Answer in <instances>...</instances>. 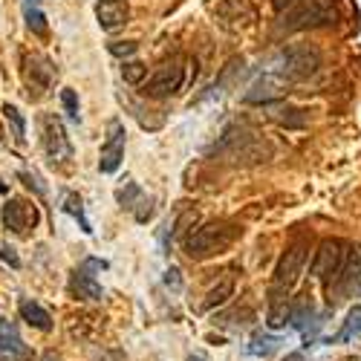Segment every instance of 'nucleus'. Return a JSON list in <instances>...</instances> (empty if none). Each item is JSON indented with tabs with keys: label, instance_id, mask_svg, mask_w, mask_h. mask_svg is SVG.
<instances>
[{
	"label": "nucleus",
	"instance_id": "nucleus-22",
	"mask_svg": "<svg viewBox=\"0 0 361 361\" xmlns=\"http://www.w3.org/2000/svg\"><path fill=\"white\" fill-rule=\"evenodd\" d=\"M116 200H118V205H122V208H133V202L142 200V191H139L136 183H128L125 188H118V191H116Z\"/></svg>",
	"mask_w": 361,
	"mask_h": 361
},
{
	"label": "nucleus",
	"instance_id": "nucleus-13",
	"mask_svg": "<svg viewBox=\"0 0 361 361\" xmlns=\"http://www.w3.org/2000/svg\"><path fill=\"white\" fill-rule=\"evenodd\" d=\"M93 269H90V263H84L81 269H75L73 272V278H70V289L81 298V300H102L104 298V289H102V283L90 275Z\"/></svg>",
	"mask_w": 361,
	"mask_h": 361
},
{
	"label": "nucleus",
	"instance_id": "nucleus-1",
	"mask_svg": "<svg viewBox=\"0 0 361 361\" xmlns=\"http://www.w3.org/2000/svg\"><path fill=\"white\" fill-rule=\"evenodd\" d=\"M240 234H243V231H240L237 226H231V223H208V226H202V228L188 234L185 252H188L191 260L214 257V255L226 252Z\"/></svg>",
	"mask_w": 361,
	"mask_h": 361
},
{
	"label": "nucleus",
	"instance_id": "nucleus-31",
	"mask_svg": "<svg viewBox=\"0 0 361 361\" xmlns=\"http://www.w3.org/2000/svg\"><path fill=\"white\" fill-rule=\"evenodd\" d=\"M6 191V183H4V179H0V194H4Z\"/></svg>",
	"mask_w": 361,
	"mask_h": 361
},
{
	"label": "nucleus",
	"instance_id": "nucleus-19",
	"mask_svg": "<svg viewBox=\"0 0 361 361\" xmlns=\"http://www.w3.org/2000/svg\"><path fill=\"white\" fill-rule=\"evenodd\" d=\"M64 208H67V212H70V214H73V217H75V220L81 223V231L93 234V226H90V220L84 217V202H81V197L70 194V197H67V205H64Z\"/></svg>",
	"mask_w": 361,
	"mask_h": 361
},
{
	"label": "nucleus",
	"instance_id": "nucleus-5",
	"mask_svg": "<svg viewBox=\"0 0 361 361\" xmlns=\"http://www.w3.org/2000/svg\"><path fill=\"white\" fill-rule=\"evenodd\" d=\"M183 81H185V61L183 58H171V61H165L154 75L145 81L142 93L150 96V99H168V96L179 93Z\"/></svg>",
	"mask_w": 361,
	"mask_h": 361
},
{
	"label": "nucleus",
	"instance_id": "nucleus-28",
	"mask_svg": "<svg viewBox=\"0 0 361 361\" xmlns=\"http://www.w3.org/2000/svg\"><path fill=\"white\" fill-rule=\"evenodd\" d=\"M4 260H6L9 266H15V269L20 266V257L15 255V249H12V246H4Z\"/></svg>",
	"mask_w": 361,
	"mask_h": 361
},
{
	"label": "nucleus",
	"instance_id": "nucleus-24",
	"mask_svg": "<svg viewBox=\"0 0 361 361\" xmlns=\"http://www.w3.org/2000/svg\"><path fill=\"white\" fill-rule=\"evenodd\" d=\"M145 73H147V67H145V64H139V61H130V64H125V67H122V75H125V81H128V84H139V81L145 78Z\"/></svg>",
	"mask_w": 361,
	"mask_h": 361
},
{
	"label": "nucleus",
	"instance_id": "nucleus-14",
	"mask_svg": "<svg viewBox=\"0 0 361 361\" xmlns=\"http://www.w3.org/2000/svg\"><path fill=\"white\" fill-rule=\"evenodd\" d=\"M0 353L15 358V361H26L29 355H32V353H29V347L23 344V338L18 336L15 324H9L4 318H0Z\"/></svg>",
	"mask_w": 361,
	"mask_h": 361
},
{
	"label": "nucleus",
	"instance_id": "nucleus-10",
	"mask_svg": "<svg viewBox=\"0 0 361 361\" xmlns=\"http://www.w3.org/2000/svg\"><path fill=\"white\" fill-rule=\"evenodd\" d=\"M125 159V125L113 122L110 125V136L102 145V157H99V171L102 173H116L118 165Z\"/></svg>",
	"mask_w": 361,
	"mask_h": 361
},
{
	"label": "nucleus",
	"instance_id": "nucleus-11",
	"mask_svg": "<svg viewBox=\"0 0 361 361\" xmlns=\"http://www.w3.org/2000/svg\"><path fill=\"white\" fill-rule=\"evenodd\" d=\"M52 81H55L52 61H47V58H41V55L26 58V84L32 87L29 90V96H44L47 90L52 87Z\"/></svg>",
	"mask_w": 361,
	"mask_h": 361
},
{
	"label": "nucleus",
	"instance_id": "nucleus-30",
	"mask_svg": "<svg viewBox=\"0 0 361 361\" xmlns=\"http://www.w3.org/2000/svg\"><path fill=\"white\" fill-rule=\"evenodd\" d=\"M286 361H304V355H300V353H292V355H286Z\"/></svg>",
	"mask_w": 361,
	"mask_h": 361
},
{
	"label": "nucleus",
	"instance_id": "nucleus-25",
	"mask_svg": "<svg viewBox=\"0 0 361 361\" xmlns=\"http://www.w3.org/2000/svg\"><path fill=\"white\" fill-rule=\"evenodd\" d=\"M26 26L32 29V32H38V35L47 32V20H44V15L38 9H26Z\"/></svg>",
	"mask_w": 361,
	"mask_h": 361
},
{
	"label": "nucleus",
	"instance_id": "nucleus-7",
	"mask_svg": "<svg viewBox=\"0 0 361 361\" xmlns=\"http://www.w3.org/2000/svg\"><path fill=\"white\" fill-rule=\"evenodd\" d=\"M361 278V246H350L347 252H344V257H341V266H338V272L333 275V281L326 283V292H329V298H341V295H347L353 286H355V281Z\"/></svg>",
	"mask_w": 361,
	"mask_h": 361
},
{
	"label": "nucleus",
	"instance_id": "nucleus-9",
	"mask_svg": "<svg viewBox=\"0 0 361 361\" xmlns=\"http://www.w3.org/2000/svg\"><path fill=\"white\" fill-rule=\"evenodd\" d=\"M341 249H344V246L338 243V240H324V243L318 246V252H315V260H312V266H310V272H312L318 281L329 283V281H333V275L338 272V266H341V257H344Z\"/></svg>",
	"mask_w": 361,
	"mask_h": 361
},
{
	"label": "nucleus",
	"instance_id": "nucleus-32",
	"mask_svg": "<svg viewBox=\"0 0 361 361\" xmlns=\"http://www.w3.org/2000/svg\"><path fill=\"white\" fill-rule=\"evenodd\" d=\"M188 361H202V358L200 355H188Z\"/></svg>",
	"mask_w": 361,
	"mask_h": 361
},
{
	"label": "nucleus",
	"instance_id": "nucleus-12",
	"mask_svg": "<svg viewBox=\"0 0 361 361\" xmlns=\"http://www.w3.org/2000/svg\"><path fill=\"white\" fill-rule=\"evenodd\" d=\"M130 18V6L125 0H99L96 4V20L104 32H116V29H122Z\"/></svg>",
	"mask_w": 361,
	"mask_h": 361
},
{
	"label": "nucleus",
	"instance_id": "nucleus-26",
	"mask_svg": "<svg viewBox=\"0 0 361 361\" xmlns=\"http://www.w3.org/2000/svg\"><path fill=\"white\" fill-rule=\"evenodd\" d=\"M136 49H139V44H133V41H118V44H110V52H113V55H118V58L133 55Z\"/></svg>",
	"mask_w": 361,
	"mask_h": 361
},
{
	"label": "nucleus",
	"instance_id": "nucleus-29",
	"mask_svg": "<svg viewBox=\"0 0 361 361\" xmlns=\"http://www.w3.org/2000/svg\"><path fill=\"white\" fill-rule=\"evenodd\" d=\"M289 4H295V0H275V9L283 12V6H289Z\"/></svg>",
	"mask_w": 361,
	"mask_h": 361
},
{
	"label": "nucleus",
	"instance_id": "nucleus-33",
	"mask_svg": "<svg viewBox=\"0 0 361 361\" xmlns=\"http://www.w3.org/2000/svg\"><path fill=\"white\" fill-rule=\"evenodd\" d=\"M47 361H55V358H47Z\"/></svg>",
	"mask_w": 361,
	"mask_h": 361
},
{
	"label": "nucleus",
	"instance_id": "nucleus-4",
	"mask_svg": "<svg viewBox=\"0 0 361 361\" xmlns=\"http://www.w3.org/2000/svg\"><path fill=\"white\" fill-rule=\"evenodd\" d=\"M307 263V243H295L278 263L275 278H272V289H269V300H286L289 289L298 283L300 269Z\"/></svg>",
	"mask_w": 361,
	"mask_h": 361
},
{
	"label": "nucleus",
	"instance_id": "nucleus-6",
	"mask_svg": "<svg viewBox=\"0 0 361 361\" xmlns=\"http://www.w3.org/2000/svg\"><path fill=\"white\" fill-rule=\"evenodd\" d=\"M41 128H44V150H47V159L55 162H67L73 159V145L67 139V130L61 125L58 116H44L41 118Z\"/></svg>",
	"mask_w": 361,
	"mask_h": 361
},
{
	"label": "nucleus",
	"instance_id": "nucleus-20",
	"mask_svg": "<svg viewBox=\"0 0 361 361\" xmlns=\"http://www.w3.org/2000/svg\"><path fill=\"white\" fill-rule=\"evenodd\" d=\"M4 113H6L9 122H12L15 139H18V142H23V139H26V122H23V113H20L15 104H6V107H4Z\"/></svg>",
	"mask_w": 361,
	"mask_h": 361
},
{
	"label": "nucleus",
	"instance_id": "nucleus-17",
	"mask_svg": "<svg viewBox=\"0 0 361 361\" xmlns=\"http://www.w3.org/2000/svg\"><path fill=\"white\" fill-rule=\"evenodd\" d=\"M312 300L310 298H298V300H289V326L295 329H304L310 321H312Z\"/></svg>",
	"mask_w": 361,
	"mask_h": 361
},
{
	"label": "nucleus",
	"instance_id": "nucleus-3",
	"mask_svg": "<svg viewBox=\"0 0 361 361\" xmlns=\"http://www.w3.org/2000/svg\"><path fill=\"white\" fill-rule=\"evenodd\" d=\"M336 20V6L333 0H300L298 6H292L281 20L278 29L283 32H298V29H310V26H324Z\"/></svg>",
	"mask_w": 361,
	"mask_h": 361
},
{
	"label": "nucleus",
	"instance_id": "nucleus-2",
	"mask_svg": "<svg viewBox=\"0 0 361 361\" xmlns=\"http://www.w3.org/2000/svg\"><path fill=\"white\" fill-rule=\"evenodd\" d=\"M321 67V55L315 47H286L278 52L275 58V75L281 81H304L310 75H315Z\"/></svg>",
	"mask_w": 361,
	"mask_h": 361
},
{
	"label": "nucleus",
	"instance_id": "nucleus-8",
	"mask_svg": "<svg viewBox=\"0 0 361 361\" xmlns=\"http://www.w3.org/2000/svg\"><path fill=\"white\" fill-rule=\"evenodd\" d=\"M38 220H41L38 208L29 202V200L12 197V200L4 205V223H6V228H9L12 234H18V237H26L29 228L38 226Z\"/></svg>",
	"mask_w": 361,
	"mask_h": 361
},
{
	"label": "nucleus",
	"instance_id": "nucleus-18",
	"mask_svg": "<svg viewBox=\"0 0 361 361\" xmlns=\"http://www.w3.org/2000/svg\"><path fill=\"white\" fill-rule=\"evenodd\" d=\"M231 292H234V281L228 278V281H223L217 289H212L208 292V300H205V310H214V307H220V304H226V300L231 298Z\"/></svg>",
	"mask_w": 361,
	"mask_h": 361
},
{
	"label": "nucleus",
	"instance_id": "nucleus-21",
	"mask_svg": "<svg viewBox=\"0 0 361 361\" xmlns=\"http://www.w3.org/2000/svg\"><path fill=\"white\" fill-rule=\"evenodd\" d=\"M353 336H361V312H358V310H353V312H350V318H347L344 329L336 336V341H350Z\"/></svg>",
	"mask_w": 361,
	"mask_h": 361
},
{
	"label": "nucleus",
	"instance_id": "nucleus-15",
	"mask_svg": "<svg viewBox=\"0 0 361 361\" xmlns=\"http://www.w3.org/2000/svg\"><path fill=\"white\" fill-rule=\"evenodd\" d=\"M20 318L29 326L41 329V333H49V329H52V315L38 304V300H20Z\"/></svg>",
	"mask_w": 361,
	"mask_h": 361
},
{
	"label": "nucleus",
	"instance_id": "nucleus-23",
	"mask_svg": "<svg viewBox=\"0 0 361 361\" xmlns=\"http://www.w3.org/2000/svg\"><path fill=\"white\" fill-rule=\"evenodd\" d=\"M61 104H64V110H67V116H70V122H81V113H78V99H75V93L73 90H64L61 93Z\"/></svg>",
	"mask_w": 361,
	"mask_h": 361
},
{
	"label": "nucleus",
	"instance_id": "nucleus-16",
	"mask_svg": "<svg viewBox=\"0 0 361 361\" xmlns=\"http://www.w3.org/2000/svg\"><path fill=\"white\" fill-rule=\"evenodd\" d=\"M281 344L283 341L278 336H269V333H260V329H257V333L252 336V341H249V347H246V353L249 355H257V358H269L272 353L281 350Z\"/></svg>",
	"mask_w": 361,
	"mask_h": 361
},
{
	"label": "nucleus",
	"instance_id": "nucleus-27",
	"mask_svg": "<svg viewBox=\"0 0 361 361\" xmlns=\"http://www.w3.org/2000/svg\"><path fill=\"white\" fill-rule=\"evenodd\" d=\"M165 283L173 286V289L183 286V281H179V269H168V272H165Z\"/></svg>",
	"mask_w": 361,
	"mask_h": 361
}]
</instances>
